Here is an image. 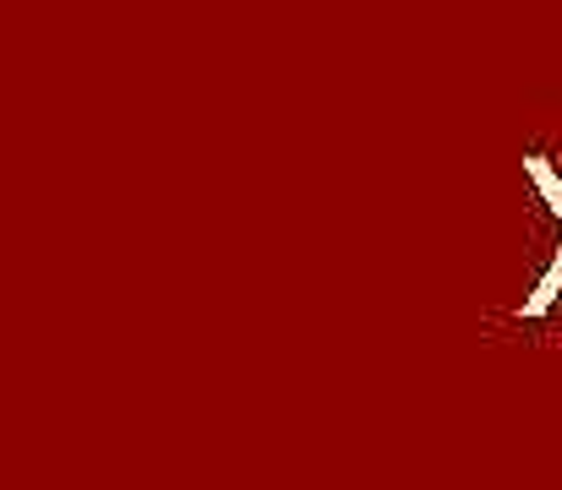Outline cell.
<instances>
[{"label": "cell", "mask_w": 562, "mask_h": 490, "mask_svg": "<svg viewBox=\"0 0 562 490\" xmlns=\"http://www.w3.org/2000/svg\"><path fill=\"white\" fill-rule=\"evenodd\" d=\"M562 300V246L552 251V262H547V273L536 278V289L525 295V306H519V317H547L552 306Z\"/></svg>", "instance_id": "1"}, {"label": "cell", "mask_w": 562, "mask_h": 490, "mask_svg": "<svg viewBox=\"0 0 562 490\" xmlns=\"http://www.w3.org/2000/svg\"><path fill=\"white\" fill-rule=\"evenodd\" d=\"M525 174H530V185H536V196L547 202V213L562 224V180H558V169L547 159H525Z\"/></svg>", "instance_id": "2"}]
</instances>
